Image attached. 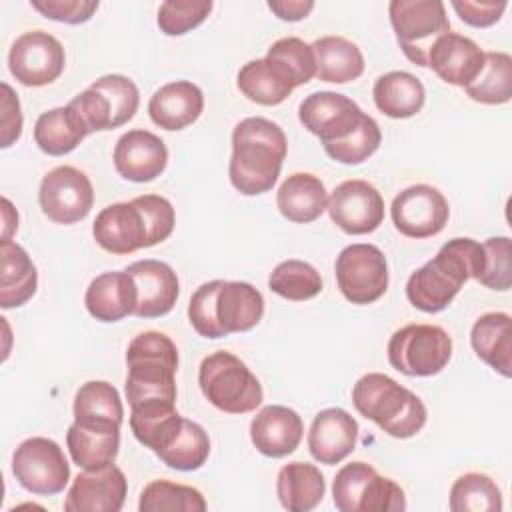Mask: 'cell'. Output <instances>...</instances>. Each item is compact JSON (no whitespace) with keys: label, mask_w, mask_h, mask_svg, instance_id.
Returning a JSON list of instances; mask_svg holds the SVG:
<instances>
[{"label":"cell","mask_w":512,"mask_h":512,"mask_svg":"<svg viewBox=\"0 0 512 512\" xmlns=\"http://www.w3.org/2000/svg\"><path fill=\"white\" fill-rule=\"evenodd\" d=\"M288 152L284 130L262 116L240 120L232 130L230 184L244 196H258L276 184Z\"/></svg>","instance_id":"1"},{"label":"cell","mask_w":512,"mask_h":512,"mask_svg":"<svg viewBox=\"0 0 512 512\" xmlns=\"http://www.w3.org/2000/svg\"><path fill=\"white\" fill-rule=\"evenodd\" d=\"M484 246L472 238H452L438 254L410 274L406 282L408 302L428 314L442 312L460 292L466 280L484 270Z\"/></svg>","instance_id":"2"},{"label":"cell","mask_w":512,"mask_h":512,"mask_svg":"<svg viewBox=\"0 0 512 512\" xmlns=\"http://www.w3.org/2000/svg\"><path fill=\"white\" fill-rule=\"evenodd\" d=\"M264 316V298L250 282L210 280L188 302L190 326L202 338H224L252 330Z\"/></svg>","instance_id":"3"},{"label":"cell","mask_w":512,"mask_h":512,"mask_svg":"<svg viewBox=\"0 0 512 512\" xmlns=\"http://www.w3.org/2000/svg\"><path fill=\"white\" fill-rule=\"evenodd\" d=\"M352 404L360 416L400 440L416 436L428 418L424 402L382 372H368L356 380Z\"/></svg>","instance_id":"4"},{"label":"cell","mask_w":512,"mask_h":512,"mask_svg":"<svg viewBox=\"0 0 512 512\" xmlns=\"http://www.w3.org/2000/svg\"><path fill=\"white\" fill-rule=\"evenodd\" d=\"M126 400L130 406L148 400L176 402L178 348L170 336L156 330L136 334L126 350Z\"/></svg>","instance_id":"5"},{"label":"cell","mask_w":512,"mask_h":512,"mask_svg":"<svg viewBox=\"0 0 512 512\" xmlns=\"http://www.w3.org/2000/svg\"><path fill=\"white\" fill-rule=\"evenodd\" d=\"M198 384L204 398L226 414H248L264 398L260 380L228 350H216L200 362Z\"/></svg>","instance_id":"6"},{"label":"cell","mask_w":512,"mask_h":512,"mask_svg":"<svg viewBox=\"0 0 512 512\" xmlns=\"http://www.w3.org/2000/svg\"><path fill=\"white\" fill-rule=\"evenodd\" d=\"M332 500L340 512H402L404 490L362 460L344 464L332 482Z\"/></svg>","instance_id":"7"},{"label":"cell","mask_w":512,"mask_h":512,"mask_svg":"<svg viewBox=\"0 0 512 512\" xmlns=\"http://www.w3.org/2000/svg\"><path fill=\"white\" fill-rule=\"evenodd\" d=\"M388 16L404 56L416 66H428L434 42L450 32L446 6L440 0H392Z\"/></svg>","instance_id":"8"},{"label":"cell","mask_w":512,"mask_h":512,"mask_svg":"<svg viewBox=\"0 0 512 512\" xmlns=\"http://www.w3.org/2000/svg\"><path fill=\"white\" fill-rule=\"evenodd\" d=\"M388 362L406 376H434L452 358V338L436 324H406L388 340Z\"/></svg>","instance_id":"9"},{"label":"cell","mask_w":512,"mask_h":512,"mask_svg":"<svg viewBox=\"0 0 512 512\" xmlns=\"http://www.w3.org/2000/svg\"><path fill=\"white\" fill-rule=\"evenodd\" d=\"M92 236L102 250L118 256L162 242L142 196L102 208L92 224Z\"/></svg>","instance_id":"10"},{"label":"cell","mask_w":512,"mask_h":512,"mask_svg":"<svg viewBox=\"0 0 512 512\" xmlns=\"http://www.w3.org/2000/svg\"><path fill=\"white\" fill-rule=\"evenodd\" d=\"M12 474L18 484L38 496L60 494L70 480V464L58 442L32 436L12 454Z\"/></svg>","instance_id":"11"},{"label":"cell","mask_w":512,"mask_h":512,"mask_svg":"<svg viewBox=\"0 0 512 512\" xmlns=\"http://www.w3.org/2000/svg\"><path fill=\"white\" fill-rule=\"evenodd\" d=\"M342 296L358 306L380 300L388 290V264L374 244H350L340 250L334 264Z\"/></svg>","instance_id":"12"},{"label":"cell","mask_w":512,"mask_h":512,"mask_svg":"<svg viewBox=\"0 0 512 512\" xmlns=\"http://www.w3.org/2000/svg\"><path fill=\"white\" fill-rule=\"evenodd\" d=\"M42 214L56 224H76L84 220L94 204L90 178L74 166H56L44 174L38 188Z\"/></svg>","instance_id":"13"},{"label":"cell","mask_w":512,"mask_h":512,"mask_svg":"<svg viewBox=\"0 0 512 512\" xmlns=\"http://www.w3.org/2000/svg\"><path fill=\"white\" fill-rule=\"evenodd\" d=\"M64 66L66 52L62 42L44 30L20 34L8 52L10 74L24 86L52 84L64 72Z\"/></svg>","instance_id":"14"},{"label":"cell","mask_w":512,"mask_h":512,"mask_svg":"<svg viewBox=\"0 0 512 512\" xmlns=\"http://www.w3.org/2000/svg\"><path fill=\"white\" fill-rule=\"evenodd\" d=\"M394 228L408 238H432L450 218L446 196L430 184H412L396 194L390 206Z\"/></svg>","instance_id":"15"},{"label":"cell","mask_w":512,"mask_h":512,"mask_svg":"<svg viewBox=\"0 0 512 512\" xmlns=\"http://www.w3.org/2000/svg\"><path fill=\"white\" fill-rule=\"evenodd\" d=\"M366 112L348 96L322 90L306 96L298 106L300 124L320 138L322 146L336 144L350 136Z\"/></svg>","instance_id":"16"},{"label":"cell","mask_w":512,"mask_h":512,"mask_svg":"<svg viewBox=\"0 0 512 512\" xmlns=\"http://www.w3.org/2000/svg\"><path fill=\"white\" fill-rule=\"evenodd\" d=\"M330 220L346 234L362 236L374 232L384 220V198L366 180H344L328 196Z\"/></svg>","instance_id":"17"},{"label":"cell","mask_w":512,"mask_h":512,"mask_svg":"<svg viewBox=\"0 0 512 512\" xmlns=\"http://www.w3.org/2000/svg\"><path fill=\"white\" fill-rule=\"evenodd\" d=\"M128 494V480L114 464L80 472L64 498L66 512H120Z\"/></svg>","instance_id":"18"},{"label":"cell","mask_w":512,"mask_h":512,"mask_svg":"<svg viewBox=\"0 0 512 512\" xmlns=\"http://www.w3.org/2000/svg\"><path fill=\"white\" fill-rule=\"evenodd\" d=\"M112 160L124 180L144 184L156 180L166 170L168 148L154 132L134 128L118 138Z\"/></svg>","instance_id":"19"},{"label":"cell","mask_w":512,"mask_h":512,"mask_svg":"<svg viewBox=\"0 0 512 512\" xmlns=\"http://www.w3.org/2000/svg\"><path fill=\"white\" fill-rule=\"evenodd\" d=\"M138 288V304L134 316L160 318L166 316L180 294V282L172 266L160 260H138L126 268Z\"/></svg>","instance_id":"20"},{"label":"cell","mask_w":512,"mask_h":512,"mask_svg":"<svg viewBox=\"0 0 512 512\" xmlns=\"http://www.w3.org/2000/svg\"><path fill=\"white\" fill-rule=\"evenodd\" d=\"M358 440V422L344 408L320 410L308 430V450L320 464L334 466L352 454Z\"/></svg>","instance_id":"21"},{"label":"cell","mask_w":512,"mask_h":512,"mask_svg":"<svg viewBox=\"0 0 512 512\" xmlns=\"http://www.w3.org/2000/svg\"><path fill=\"white\" fill-rule=\"evenodd\" d=\"M304 436L300 414L288 406H264L250 422V440L254 448L268 458L292 454Z\"/></svg>","instance_id":"22"},{"label":"cell","mask_w":512,"mask_h":512,"mask_svg":"<svg viewBox=\"0 0 512 512\" xmlns=\"http://www.w3.org/2000/svg\"><path fill=\"white\" fill-rule=\"evenodd\" d=\"M428 66L446 84L466 88L484 66V50L472 38L448 32L430 48Z\"/></svg>","instance_id":"23"},{"label":"cell","mask_w":512,"mask_h":512,"mask_svg":"<svg viewBox=\"0 0 512 512\" xmlns=\"http://www.w3.org/2000/svg\"><path fill=\"white\" fill-rule=\"evenodd\" d=\"M86 310L100 322H118L134 314L138 304V288L126 270L102 272L86 288Z\"/></svg>","instance_id":"24"},{"label":"cell","mask_w":512,"mask_h":512,"mask_svg":"<svg viewBox=\"0 0 512 512\" xmlns=\"http://www.w3.org/2000/svg\"><path fill=\"white\" fill-rule=\"evenodd\" d=\"M204 110V94L190 80H176L160 86L150 102V120L164 130H184L194 124Z\"/></svg>","instance_id":"25"},{"label":"cell","mask_w":512,"mask_h":512,"mask_svg":"<svg viewBox=\"0 0 512 512\" xmlns=\"http://www.w3.org/2000/svg\"><path fill=\"white\" fill-rule=\"evenodd\" d=\"M184 424V416L178 414L176 402L170 400H148L130 406V430L134 438L160 454L178 436Z\"/></svg>","instance_id":"26"},{"label":"cell","mask_w":512,"mask_h":512,"mask_svg":"<svg viewBox=\"0 0 512 512\" xmlns=\"http://www.w3.org/2000/svg\"><path fill=\"white\" fill-rule=\"evenodd\" d=\"M328 204L324 182L310 172L290 174L276 192L280 214L296 224H308L322 216Z\"/></svg>","instance_id":"27"},{"label":"cell","mask_w":512,"mask_h":512,"mask_svg":"<svg viewBox=\"0 0 512 512\" xmlns=\"http://www.w3.org/2000/svg\"><path fill=\"white\" fill-rule=\"evenodd\" d=\"M470 344L476 356L504 378L512 374V318L506 312L482 314L472 330Z\"/></svg>","instance_id":"28"},{"label":"cell","mask_w":512,"mask_h":512,"mask_svg":"<svg viewBox=\"0 0 512 512\" xmlns=\"http://www.w3.org/2000/svg\"><path fill=\"white\" fill-rule=\"evenodd\" d=\"M0 260V306L4 310L24 306L38 288V272L32 258L20 244L2 240Z\"/></svg>","instance_id":"29"},{"label":"cell","mask_w":512,"mask_h":512,"mask_svg":"<svg viewBox=\"0 0 512 512\" xmlns=\"http://www.w3.org/2000/svg\"><path fill=\"white\" fill-rule=\"evenodd\" d=\"M124 406L118 390L106 380L84 382L74 396V422L90 428L120 430Z\"/></svg>","instance_id":"30"},{"label":"cell","mask_w":512,"mask_h":512,"mask_svg":"<svg viewBox=\"0 0 512 512\" xmlns=\"http://www.w3.org/2000/svg\"><path fill=\"white\" fill-rule=\"evenodd\" d=\"M372 98L384 116L404 120L416 116L422 110L426 102V90L414 74L392 70L374 82Z\"/></svg>","instance_id":"31"},{"label":"cell","mask_w":512,"mask_h":512,"mask_svg":"<svg viewBox=\"0 0 512 512\" xmlns=\"http://www.w3.org/2000/svg\"><path fill=\"white\" fill-rule=\"evenodd\" d=\"M326 492L322 472L308 462H288L280 468L276 478V494L288 512L314 510Z\"/></svg>","instance_id":"32"},{"label":"cell","mask_w":512,"mask_h":512,"mask_svg":"<svg viewBox=\"0 0 512 512\" xmlns=\"http://www.w3.org/2000/svg\"><path fill=\"white\" fill-rule=\"evenodd\" d=\"M88 134L86 124L70 104L42 112L34 124V142L48 156L70 154Z\"/></svg>","instance_id":"33"},{"label":"cell","mask_w":512,"mask_h":512,"mask_svg":"<svg viewBox=\"0 0 512 512\" xmlns=\"http://www.w3.org/2000/svg\"><path fill=\"white\" fill-rule=\"evenodd\" d=\"M316 78L332 84L358 80L364 72V56L360 48L342 36H322L312 42Z\"/></svg>","instance_id":"34"},{"label":"cell","mask_w":512,"mask_h":512,"mask_svg":"<svg viewBox=\"0 0 512 512\" xmlns=\"http://www.w3.org/2000/svg\"><path fill=\"white\" fill-rule=\"evenodd\" d=\"M238 90L260 106H278L294 90L290 80L264 56L246 62L236 76Z\"/></svg>","instance_id":"35"},{"label":"cell","mask_w":512,"mask_h":512,"mask_svg":"<svg viewBox=\"0 0 512 512\" xmlns=\"http://www.w3.org/2000/svg\"><path fill=\"white\" fill-rule=\"evenodd\" d=\"M66 446L74 464L82 470L110 464L118 456L120 430L90 428L72 422L66 432Z\"/></svg>","instance_id":"36"},{"label":"cell","mask_w":512,"mask_h":512,"mask_svg":"<svg viewBox=\"0 0 512 512\" xmlns=\"http://www.w3.org/2000/svg\"><path fill=\"white\" fill-rule=\"evenodd\" d=\"M474 102L498 106L512 98V58L506 52H484L480 74L464 88Z\"/></svg>","instance_id":"37"},{"label":"cell","mask_w":512,"mask_h":512,"mask_svg":"<svg viewBox=\"0 0 512 512\" xmlns=\"http://www.w3.org/2000/svg\"><path fill=\"white\" fill-rule=\"evenodd\" d=\"M452 512H500L502 492L496 482L480 472H466L450 486Z\"/></svg>","instance_id":"38"},{"label":"cell","mask_w":512,"mask_h":512,"mask_svg":"<svg viewBox=\"0 0 512 512\" xmlns=\"http://www.w3.org/2000/svg\"><path fill=\"white\" fill-rule=\"evenodd\" d=\"M268 288L292 302H304L322 292L320 272L304 260H284L268 276Z\"/></svg>","instance_id":"39"},{"label":"cell","mask_w":512,"mask_h":512,"mask_svg":"<svg viewBox=\"0 0 512 512\" xmlns=\"http://www.w3.org/2000/svg\"><path fill=\"white\" fill-rule=\"evenodd\" d=\"M168 468L180 470V472H192L204 466V462L210 456V438L206 430L184 418V424L178 432V436L166 446L160 454H156Z\"/></svg>","instance_id":"40"},{"label":"cell","mask_w":512,"mask_h":512,"mask_svg":"<svg viewBox=\"0 0 512 512\" xmlns=\"http://www.w3.org/2000/svg\"><path fill=\"white\" fill-rule=\"evenodd\" d=\"M140 512H204L206 500L198 488L176 484L170 480H152L144 486L140 500Z\"/></svg>","instance_id":"41"},{"label":"cell","mask_w":512,"mask_h":512,"mask_svg":"<svg viewBox=\"0 0 512 512\" xmlns=\"http://www.w3.org/2000/svg\"><path fill=\"white\" fill-rule=\"evenodd\" d=\"M266 58L290 80L294 88L308 84L316 76L312 44L304 42L302 38L286 36L276 40L268 48Z\"/></svg>","instance_id":"42"},{"label":"cell","mask_w":512,"mask_h":512,"mask_svg":"<svg viewBox=\"0 0 512 512\" xmlns=\"http://www.w3.org/2000/svg\"><path fill=\"white\" fill-rule=\"evenodd\" d=\"M382 142V132L378 122L372 116H364L362 122L358 124V128L346 136L344 140L324 146V152L340 164H348V166H356L362 164L364 160H368L380 146Z\"/></svg>","instance_id":"43"},{"label":"cell","mask_w":512,"mask_h":512,"mask_svg":"<svg viewBox=\"0 0 512 512\" xmlns=\"http://www.w3.org/2000/svg\"><path fill=\"white\" fill-rule=\"evenodd\" d=\"M90 88L104 94L106 100L110 102L112 130L118 126H124L128 120L134 118L140 104V92H138V86L128 76L106 74L94 80Z\"/></svg>","instance_id":"44"},{"label":"cell","mask_w":512,"mask_h":512,"mask_svg":"<svg viewBox=\"0 0 512 512\" xmlns=\"http://www.w3.org/2000/svg\"><path fill=\"white\" fill-rule=\"evenodd\" d=\"M210 0H168L158 8V28L166 36H182L200 26L212 12Z\"/></svg>","instance_id":"45"},{"label":"cell","mask_w":512,"mask_h":512,"mask_svg":"<svg viewBox=\"0 0 512 512\" xmlns=\"http://www.w3.org/2000/svg\"><path fill=\"white\" fill-rule=\"evenodd\" d=\"M484 270L476 278L484 288L506 292L512 284V252L508 236H492L484 244Z\"/></svg>","instance_id":"46"},{"label":"cell","mask_w":512,"mask_h":512,"mask_svg":"<svg viewBox=\"0 0 512 512\" xmlns=\"http://www.w3.org/2000/svg\"><path fill=\"white\" fill-rule=\"evenodd\" d=\"M30 6L48 20L64 24H84L98 10L96 0H32Z\"/></svg>","instance_id":"47"},{"label":"cell","mask_w":512,"mask_h":512,"mask_svg":"<svg viewBox=\"0 0 512 512\" xmlns=\"http://www.w3.org/2000/svg\"><path fill=\"white\" fill-rule=\"evenodd\" d=\"M462 22L474 28H488L500 20L506 10V2H474V0H452L450 2Z\"/></svg>","instance_id":"48"},{"label":"cell","mask_w":512,"mask_h":512,"mask_svg":"<svg viewBox=\"0 0 512 512\" xmlns=\"http://www.w3.org/2000/svg\"><path fill=\"white\" fill-rule=\"evenodd\" d=\"M0 128H2V148H10L22 134V110H20V100L10 88V84L2 82V118H0Z\"/></svg>","instance_id":"49"},{"label":"cell","mask_w":512,"mask_h":512,"mask_svg":"<svg viewBox=\"0 0 512 512\" xmlns=\"http://www.w3.org/2000/svg\"><path fill=\"white\" fill-rule=\"evenodd\" d=\"M268 8L284 22H298L304 20L312 10V0H270Z\"/></svg>","instance_id":"50"},{"label":"cell","mask_w":512,"mask_h":512,"mask_svg":"<svg viewBox=\"0 0 512 512\" xmlns=\"http://www.w3.org/2000/svg\"><path fill=\"white\" fill-rule=\"evenodd\" d=\"M2 206H4L2 208V222H4V226H2V240H10V234L18 228V214L12 208L8 198H2Z\"/></svg>","instance_id":"51"}]
</instances>
